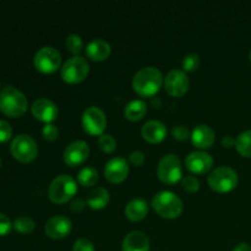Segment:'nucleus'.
Returning a JSON list of instances; mask_svg holds the SVG:
<instances>
[{
    "mask_svg": "<svg viewBox=\"0 0 251 251\" xmlns=\"http://www.w3.org/2000/svg\"><path fill=\"white\" fill-rule=\"evenodd\" d=\"M149 213V205L144 199H132L125 206V216L130 221H141Z\"/></svg>",
    "mask_w": 251,
    "mask_h": 251,
    "instance_id": "412c9836",
    "label": "nucleus"
},
{
    "mask_svg": "<svg viewBox=\"0 0 251 251\" xmlns=\"http://www.w3.org/2000/svg\"><path fill=\"white\" fill-rule=\"evenodd\" d=\"M12 127L6 120H0V142H6L11 139Z\"/></svg>",
    "mask_w": 251,
    "mask_h": 251,
    "instance_id": "473e14b6",
    "label": "nucleus"
},
{
    "mask_svg": "<svg viewBox=\"0 0 251 251\" xmlns=\"http://www.w3.org/2000/svg\"><path fill=\"white\" fill-rule=\"evenodd\" d=\"M129 159L134 166H142L145 162V154L141 151H134L130 153Z\"/></svg>",
    "mask_w": 251,
    "mask_h": 251,
    "instance_id": "c9c22d12",
    "label": "nucleus"
},
{
    "mask_svg": "<svg viewBox=\"0 0 251 251\" xmlns=\"http://www.w3.org/2000/svg\"><path fill=\"white\" fill-rule=\"evenodd\" d=\"M152 207L161 217L176 218L183 212V201L176 194L169 190H162L152 199Z\"/></svg>",
    "mask_w": 251,
    "mask_h": 251,
    "instance_id": "7ed1b4c3",
    "label": "nucleus"
},
{
    "mask_svg": "<svg viewBox=\"0 0 251 251\" xmlns=\"http://www.w3.org/2000/svg\"><path fill=\"white\" fill-rule=\"evenodd\" d=\"M73 251H96L95 245L87 238H80L74 243Z\"/></svg>",
    "mask_w": 251,
    "mask_h": 251,
    "instance_id": "7c9ffc66",
    "label": "nucleus"
},
{
    "mask_svg": "<svg viewBox=\"0 0 251 251\" xmlns=\"http://www.w3.org/2000/svg\"><path fill=\"white\" fill-rule=\"evenodd\" d=\"M181 185L188 193H195L200 189V180L194 176H185L181 179Z\"/></svg>",
    "mask_w": 251,
    "mask_h": 251,
    "instance_id": "c756f323",
    "label": "nucleus"
},
{
    "mask_svg": "<svg viewBox=\"0 0 251 251\" xmlns=\"http://www.w3.org/2000/svg\"><path fill=\"white\" fill-rule=\"evenodd\" d=\"M149 237L141 230H132L125 235L122 244V251H149Z\"/></svg>",
    "mask_w": 251,
    "mask_h": 251,
    "instance_id": "a211bd4d",
    "label": "nucleus"
},
{
    "mask_svg": "<svg viewBox=\"0 0 251 251\" xmlns=\"http://www.w3.org/2000/svg\"><path fill=\"white\" fill-rule=\"evenodd\" d=\"M86 207V201L82 200V199H75V200L71 202V206L70 208L73 211H75V212H81V211H83V208Z\"/></svg>",
    "mask_w": 251,
    "mask_h": 251,
    "instance_id": "e433bc0d",
    "label": "nucleus"
},
{
    "mask_svg": "<svg viewBox=\"0 0 251 251\" xmlns=\"http://www.w3.org/2000/svg\"><path fill=\"white\" fill-rule=\"evenodd\" d=\"M200 66V56L196 53H190L184 56L183 69L184 71H195Z\"/></svg>",
    "mask_w": 251,
    "mask_h": 251,
    "instance_id": "c85d7f7f",
    "label": "nucleus"
},
{
    "mask_svg": "<svg viewBox=\"0 0 251 251\" xmlns=\"http://www.w3.org/2000/svg\"><path fill=\"white\" fill-rule=\"evenodd\" d=\"M235 149L243 157H251V129L238 135L235 139Z\"/></svg>",
    "mask_w": 251,
    "mask_h": 251,
    "instance_id": "b1692460",
    "label": "nucleus"
},
{
    "mask_svg": "<svg viewBox=\"0 0 251 251\" xmlns=\"http://www.w3.org/2000/svg\"><path fill=\"white\" fill-rule=\"evenodd\" d=\"M66 48L69 49V51L73 54H76L77 55L81 51V49L83 48V41L78 34L71 33L66 37Z\"/></svg>",
    "mask_w": 251,
    "mask_h": 251,
    "instance_id": "bb28decb",
    "label": "nucleus"
},
{
    "mask_svg": "<svg viewBox=\"0 0 251 251\" xmlns=\"http://www.w3.org/2000/svg\"><path fill=\"white\" fill-rule=\"evenodd\" d=\"M129 174V164L124 157H113L105 163L104 176L113 184H119L126 179Z\"/></svg>",
    "mask_w": 251,
    "mask_h": 251,
    "instance_id": "f8f14e48",
    "label": "nucleus"
},
{
    "mask_svg": "<svg viewBox=\"0 0 251 251\" xmlns=\"http://www.w3.org/2000/svg\"><path fill=\"white\" fill-rule=\"evenodd\" d=\"M249 59H250V61H251V50H250V53H249Z\"/></svg>",
    "mask_w": 251,
    "mask_h": 251,
    "instance_id": "ea45409f",
    "label": "nucleus"
},
{
    "mask_svg": "<svg viewBox=\"0 0 251 251\" xmlns=\"http://www.w3.org/2000/svg\"><path fill=\"white\" fill-rule=\"evenodd\" d=\"M142 137L151 144H158L163 141L167 135V127L159 120H149L142 125L141 129Z\"/></svg>",
    "mask_w": 251,
    "mask_h": 251,
    "instance_id": "6ab92c4d",
    "label": "nucleus"
},
{
    "mask_svg": "<svg viewBox=\"0 0 251 251\" xmlns=\"http://www.w3.org/2000/svg\"><path fill=\"white\" fill-rule=\"evenodd\" d=\"M222 145L225 147H227V149L235 146V139L233 136H230V135H227V136H225L222 139Z\"/></svg>",
    "mask_w": 251,
    "mask_h": 251,
    "instance_id": "4c0bfd02",
    "label": "nucleus"
},
{
    "mask_svg": "<svg viewBox=\"0 0 251 251\" xmlns=\"http://www.w3.org/2000/svg\"><path fill=\"white\" fill-rule=\"evenodd\" d=\"M42 134H43L44 139L46 140H48V141H54V140L58 137L59 130L55 125L46 124L44 125L43 130H42Z\"/></svg>",
    "mask_w": 251,
    "mask_h": 251,
    "instance_id": "72a5a7b5",
    "label": "nucleus"
},
{
    "mask_svg": "<svg viewBox=\"0 0 251 251\" xmlns=\"http://www.w3.org/2000/svg\"><path fill=\"white\" fill-rule=\"evenodd\" d=\"M190 137L194 146L201 150H206L212 146L213 142H215L216 135L212 127L206 124H200L194 127Z\"/></svg>",
    "mask_w": 251,
    "mask_h": 251,
    "instance_id": "f3484780",
    "label": "nucleus"
},
{
    "mask_svg": "<svg viewBox=\"0 0 251 251\" xmlns=\"http://www.w3.org/2000/svg\"><path fill=\"white\" fill-rule=\"evenodd\" d=\"M36 227V223L28 216H20L15 220L14 222V228L21 234H28Z\"/></svg>",
    "mask_w": 251,
    "mask_h": 251,
    "instance_id": "a878e982",
    "label": "nucleus"
},
{
    "mask_svg": "<svg viewBox=\"0 0 251 251\" xmlns=\"http://www.w3.org/2000/svg\"><path fill=\"white\" fill-rule=\"evenodd\" d=\"M110 50H112L110 44L102 38L92 39L86 47V54L88 58L95 61H102L107 59L109 56Z\"/></svg>",
    "mask_w": 251,
    "mask_h": 251,
    "instance_id": "aec40b11",
    "label": "nucleus"
},
{
    "mask_svg": "<svg viewBox=\"0 0 251 251\" xmlns=\"http://www.w3.org/2000/svg\"><path fill=\"white\" fill-rule=\"evenodd\" d=\"M34 66L43 74H51L60 68L61 54L54 47H42L34 55Z\"/></svg>",
    "mask_w": 251,
    "mask_h": 251,
    "instance_id": "1a4fd4ad",
    "label": "nucleus"
},
{
    "mask_svg": "<svg viewBox=\"0 0 251 251\" xmlns=\"http://www.w3.org/2000/svg\"><path fill=\"white\" fill-rule=\"evenodd\" d=\"M157 176L163 183L169 185L178 183L180 179H183L180 158L176 153L164 154L157 167Z\"/></svg>",
    "mask_w": 251,
    "mask_h": 251,
    "instance_id": "423d86ee",
    "label": "nucleus"
},
{
    "mask_svg": "<svg viewBox=\"0 0 251 251\" xmlns=\"http://www.w3.org/2000/svg\"><path fill=\"white\" fill-rule=\"evenodd\" d=\"M82 126L90 135H103L107 127V117L100 107L91 105L82 114Z\"/></svg>",
    "mask_w": 251,
    "mask_h": 251,
    "instance_id": "9d476101",
    "label": "nucleus"
},
{
    "mask_svg": "<svg viewBox=\"0 0 251 251\" xmlns=\"http://www.w3.org/2000/svg\"><path fill=\"white\" fill-rule=\"evenodd\" d=\"M77 181L83 186H93L98 181L97 169L92 167H83L77 174Z\"/></svg>",
    "mask_w": 251,
    "mask_h": 251,
    "instance_id": "393cba45",
    "label": "nucleus"
},
{
    "mask_svg": "<svg viewBox=\"0 0 251 251\" xmlns=\"http://www.w3.org/2000/svg\"><path fill=\"white\" fill-rule=\"evenodd\" d=\"M232 251H251V247L248 243H239V244L235 245L234 248H233Z\"/></svg>",
    "mask_w": 251,
    "mask_h": 251,
    "instance_id": "58836bf2",
    "label": "nucleus"
},
{
    "mask_svg": "<svg viewBox=\"0 0 251 251\" xmlns=\"http://www.w3.org/2000/svg\"><path fill=\"white\" fill-rule=\"evenodd\" d=\"M186 168L195 174H203L213 166V158L205 151H193L185 159Z\"/></svg>",
    "mask_w": 251,
    "mask_h": 251,
    "instance_id": "dca6fc26",
    "label": "nucleus"
},
{
    "mask_svg": "<svg viewBox=\"0 0 251 251\" xmlns=\"http://www.w3.org/2000/svg\"><path fill=\"white\" fill-rule=\"evenodd\" d=\"M77 191L76 180L70 176L61 174L53 179L48 189V196L54 203H65Z\"/></svg>",
    "mask_w": 251,
    "mask_h": 251,
    "instance_id": "20e7f679",
    "label": "nucleus"
},
{
    "mask_svg": "<svg viewBox=\"0 0 251 251\" xmlns=\"http://www.w3.org/2000/svg\"><path fill=\"white\" fill-rule=\"evenodd\" d=\"M31 112L36 119L46 124H51V122H54L59 114L58 105L48 98H38L34 100L32 103Z\"/></svg>",
    "mask_w": 251,
    "mask_h": 251,
    "instance_id": "ddd939ff",
    "label": "nucleus"
},
{
    "mask_svg": "<svg viewBox=\"0 0 251 251\" xmlns=\"http://www.w3.org/2000/svg\"><path fill=\"white\" fill-rule=\"evenodd\" d=\"M172 134L179 141H184V140L189 139L190 137V131H189L188 126L185 125H176V126L172 129Z\"/></svg>",
    "mask_w": 251,
    "mask_h": 251,
    "instance_id": "2f4dec72",
    "label": "nucleus"
},
{
    "mask_svg": "<svg viewBox=\"0 0 251 251\" xmlns=\"http://www.w3.org/2000/svg\"><path fill=\"white\" fill-rule=\"evenodd\" d=\"M190 86V80L184 70L173 69L169 71L164 78V87L168 95L173 97H181L185 95Z\"/></svg>",
    "mask_w": 251,
    "mask_h": 251,
    "instance_id": "9b49d317",
    "label": "nucleus"
},
{
    "mask_svg": "<svg viewBox=\"0 0 251 251\" xmlns=\"http://www.w3.org/2000/svg\"><path fill=\"white\" fill-rule=\"evenodd\" d=\"M88 154H90V146L87 145V142L77 140V141H74L68 145L64 151L63 158L68 166L76 167L83 163L87 159Z\"/></svg>",
    "mask_w": 251,
    "mask_h": 251,
    "instance_id": "2eb2a0df",
    "label": "nucleus"
},
{
    "mask_svg": "<svg viewBox=\"0 0 251 251\" xmlns=\"http://www.w3.org/2000/svg\"><path fill=\"white\" fill-rule=\"evenodd\" d=\"M208 185L217 193H228L238 185V174L227 166L217 167L208 176Z\"/></svg>",
    "mask_w": 251,
    "mask_h": 251,
    "instance_id": "39448f33",
    "label": "nucleus"
},
{
    "mask_svg": "<svg viewBox=\"0 0 251 251\" xmlns=\"http://www.w3.org/2000/svg\"><path fill=\"white\" fill-rule=\"evenodd\" d=\"M163 75L159 69L154 66H146L137 71L132 77V87L137 95L142 97H151L156 95L162 87Z\"/></svg>",
    "mask_w": 251,
    "mask_h": 251,
    "instance_id": "f257e3e1",
    "label": "nucleus"
},
{
    "mask_svg": "<svg viewBox=\"0 0 251 251\" xmlns=\"http://www.w3.org/2000/svg\"><path fill=\"white\" fill-rule=\"evenodd\" d=\"M147 112L146 103L142 100H132L125 105L124 115L129 120L136 122V120L142 119Z\"/></svg>",
    "mask_w": 251,
    "mask_h": 251,
    "instance_id": "5701e85b",
    "label": "nucleus"
},
{
    "mask_svg": "<svg viewBox=\"0 0 251 251\" xmlns=\"http://www.w3.org/2000/svg\"><path fill=\"white\" fill-rule=\"evenodd\" d=\"M27 98L21 91L6 86L0 92V112L11 118H19L27 110Z\"/></svg>",
    "mask_w": 251,
    "mask_h": 251,
    "instance_id": "f03ea898",
    "label": "nucleus"
},
{
    "mask_svg": "<svg viewBox=\"0 0 251 251\" xmlns=\"http://www.w3.org/2000/svg\"><path fill=\"white\" fill-rule=\"evenodd\" d=\"M12 223L10 218L4 213H0V237L9 234L12 228Z\"/></svg>",
    "mask_w": 251,
    "mask_h": 251,
    "instance_id": "f704fd0d",
    "label": "nucleus"
},
{
    "mask_svg": "<svg viewBox=\"0 0 251 251\" xmlns=\"http://www.w3.org/2000/svg\"><path fill=\"white\" fill-rule=\"evenodd\" d=\"M86 202L93 210H100L109 202V191L104 188H93L88 193Z\"/></svg>",
    "mask_w": 251,
    "mask_h": 251,
    "instance_id": "4be33fe9",
    "label": "nucleus"
},
{
    "mask_svg": "<svg viewBox=\"0 0 251 251\" xmlns=\"http://www.w3.org/2000/svg\"><path fill=\"white\" fill-rule=\"evenodd\" d=\"M73 223L70 218L63 215H56L49 218L44 226V232L51 239H63L71 232Z\"/></svg>",
    "mask_w": 251,
    "mask_h": 251,
    "instance_id": "4468645a",
    "label": "nucleus"
},
{
    "mask_svg": "<svg viewBox=\"0 0 251 251\" xmlns=\"http://www.w3.org/2000/svg\"><path fill=\"white\" fill-rule=\"evenodd\" d=\"M11 154L22 163H29L33 161L38 153V146L33 137L29 135L22 134L15 137L10 146Z\"/></svg>",
    "mask_w": 251,
    "mask_h": 251,
    "instance_id": "6e6552de",
    "label": "nucleus"
},
{
    "mask_svg": "<svg viewBox=\"0 0 251 251\" xmlns=\"http://www.w3.org/2000/svg\"><path fill=\"white\" fill-rule=\"evenodd\" d=\"M98 146H100L102 151L107 152V153H112L117 149V141H115V139L112 135L103 134L98 139Z\"/></svg>",
    "mask_w": 251,
    "mask_h": 251,
    "instance_id": "cd10ccee",
    "label": "nucleus"
},
{
    "mask_svg": "<svg viewBox=\"0 0 251 251\" xmlns=\"http://www.w3.org/2000/svg\"><path fill=\"white\" fill-rule=\"evenodd\" d=\"M90 73V64L85 58L74 55L65 61L61 66L60 75L65 82L77 83L85 80Z\"/></svg>",
    "mask_w": 251,
    "mask_h": 251,
    "instance_id": "0eeeda50",
    "label": "nucleus"
}]
</instances>
